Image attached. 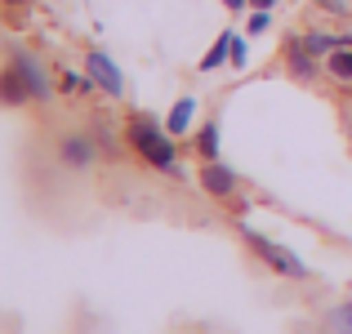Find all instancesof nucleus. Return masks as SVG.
I'll list each match as a JSON object with an SVG mask.
<instances>
[{"mask_svg":"<svg viewBox=\"0 0 352 334\" xmlns=\"http://www.w3.org/2000/svg\"><path fill=\"white\" fill-rule=\"evenodd\" d=\"M129 147H134L143 161H152L156 170H165V174H174V165H179V152H174V143H170V129H161L152 116H134L129 120Z\"/></svg>","mask_w":352,"mask_h":334,"instance_id":"obj_1","label":"nucleus"},{"mask_svg":"<svg viewBox=\"0 0 352 334\" xmlns=\"http://www.w3.org/2000/svg\"><path fill=\"white\" fill-rule=\"evenodd\" d=\"M241 236L250 241V249H254L258 258H263L267 267H272V272H281V276H290V281H303V276H308V267L299 263V258L290 254V249H281L276 245V241H267V236H258V232H250V227H241Z\"/></svg>","mask_w":352,"mask_h":334,"instance_id":"obj_2","label":"nucleus"},{"mask_svg":"<svg viewBox=\"0 0 352 334\" xmlns=\"http://www.w3.org/2000/svg\"><path fill=\"white\" fill-rule=\"evenodd\" d=\"M9 67L18 71V80L27 85V94H32L36 103H50V98H54V85H50V76H45L41 58H32L27 49H14V54H9Z\"/></svg>","mask_w":352,"mask_h":334,"instance_id":"obj_3","label":"nucleus"},{"mask_svg":"<svg viewBox=\"0 0 352 334\" xmlns=\"http://www.w3.org/2000/svg\"><path fill=\"white\" fill-rule=\"evenodd\" d=\"M98 156V143L89 134H63L58 138V161L67 165V170H89Z\"/></svg>","mask_w":352,"mask_h":334,"instance_id":"obj_4","label":"nucleus"},{"mask_svg":"<svg viewBox=\"0 0 352 334\" xmlns=\"http://www.w3.org/2000/svg\"><path fill=\"white\" fill-rule=\"evenodd\" d=\"M85 67H89V76H94V85L103 89L107 98H120V94H125V80H120L116 63L107 58L103 49H94V54H89V58H85Z\"/></svg>","mask_w":352,"mask_h":334,"instance_id":"obj_5","label":"nucleus"},{"mask_svg":"<svg viewBox=\"0 0 352 334\" xmlns=\"http://www.w3.org/2000/svg\"><path fill=\"white\" fill-rule=\"evenodd\" d=\"M285 67H290V76H299V80H312L317 76V54L308 49V41H285Z\"/></svg>","mask_w":352,"mask_h":334,"instance_id":"obj_6","label":"nucleus"},{"mask_svg":"<svg viewBox=\"0 0 352 334\" xmlns=\"http://www.w3.org/2000/svg\"><path fill=\"white\" fill-rule=\"evenodd\" d=\"M201 188H206L210 197H232V192H236V174L228 170L223 161H206V170H201Z\"/></svg>","mask_w":352,"mask_h":334,"instance_id":"obj_7","label":"nucleus"},{"mask_svg":"<svg viewBox=\"0 0 352 334\" xmlns=\"http://www.w3.org/2000/svg\"><path fill=\"white\" fill-rule=\"evenodd\" d=\"M326 76L335 80V85H352V49L348 45H339V49L326 58Z\"/></svg>","mask_w":352,"mask_h":334,"instance_id":"obj_8","label":"nucleus"},{"mask_svg":"<svg viewBox=\"0 0 352 334\" xmlns=\"http://www.w3.org/2000/svg\"><path fill=\"white\" fill-rule=\"evenodd\" d=\"M192 116H197V98H179V103H174V111L165 116V129H170V134H188Z\"/></svg>","mask_w":352,"mask_h":334,"instance_id":"obj_9","label":"nucleus"},{"mask_svg":"<svg viewBox=\"0 0 352 334\" xmlns=\"http://www.w3.org/2000/svg\"><path fill=\"white\" fill-rule=\"evenodd\" d=\"M232 36H236V32H223L214 45H210V54L201 58V71H214V67H223V63L232 58Z\"/></svg>","mask_w":352,"mask_h":334,"instance_id":"obj_10","label":"nucleus"},{"mask_svg":"<svg viewBox=\"0 0 352 334\" xmlns=\"http://www.w3.org/2000/svg\"><path fill=\"white\" fill-rule=\"evenodd\" d=\"M0 94H5V103H9V107H18V103H27V98H32V94H27V85L18 80V71H14V67L0 76Z\"/></svg>","mask_w":352,"mask_h":334,"instance_id":"obj_11","label":"nucleus"},{"mask_svg":"<svg viewBox=\"0 0 352 334\" xmlns=\"http://www.w3.org/2000/svg\"><path fill=\"white\" fill-rule=\"evenodd\" d=\"M303 41H308V49L317 54V58H330V54L339 49V36H326V32H308Z\"/></svg>","mask_w":352,"mask_h":334,"instance_id":"obj_12","label":"nucleus"},{"mask_svg":"<svg viewBox=\"0 0 352 334\" xmlns=\"http://www.w3.org/2000/svg\"><path fill=\"white\" fill-rule=\"evenodd\" d=\"M197 147H201V156H206V161H219V125H214V120H210V125L197 134Z\"/></svg>","mask_w":352,"mask_h":334,"instance_id":"obj_13","label":"nucleus"},{"mask_svg":"<svg viewBox=\"0 0 352 334\" xmlns=\"http://www.w3.org/2000/svg\"><path fill=\"white\" fill-rule=\"evenodd\" d=\"M330 334H352V303H339L330 312Z\"/></svg>","mask_w":352,"mask_h":334,"instance_id":"obj_14","label":"nucleus"},{"mask_svg":"<svg viewBox=\"0 0 352 334\" xmlns=\"http://www.w3.org/2000/svg\"><path fill=\"white\" fill-rule=\"evenodd\" d=\"M267 27H272V18H267V9H254V14H250V36L267 32Z\"/></svg>","mask_w":352,"mask_h":334,"instance_id":"obj_15","label":"nucleus"},{"mask_svg":"<svg viewBox=\"0 0 352 334\" xmlns=\"http://www.w3.org/2000/svg\"><path fill=\"white\" fill-rule=\"evenodd\" d=\"M232 67H245V41L232 36Z\"/></svg>","mask_w":352,"mask_h":334,"instance_id":"obj_16","label":"nucleus"},{"mask_svg":"<svg viewBox=\"0 0 352 334\" xmlns=\"http://www.w3.org/2000/svg\"><path fill=\"white\" fill-rule=\"evenodd\" d=\"M250 5H254V9H272L276 0H250Z\"/></svg>","mask_w":352,"mask_h":334,"instance_id":"obj_17","label":"nucleus"},{"mask_svg":"<svg viewBox=\"0 0 352 334\" xmlns=\"http://www.w3.org/2000/svg\"><path fill=\"white\" fill-rule=\"evenodd\" d=\"M223 5H228V9H245L250 0H223Z\"/></svg>","mask_w":352,"mask_h":334,"instance_id":"obj_18","label":"nucleus"},{"mask_svg":"<svg viewBox=\"0 0 352 334\" xmlns=\"http://www.w3.org/2000/svg\"><path fill=\"white\" fill-rule=\"evenodd\" d=\"M9 5H27V0H9Z\"/></svg>","mask_w":352,"mask_h":334,"instance_id":"obj_19","label":"nucleus"}]
</instances>
